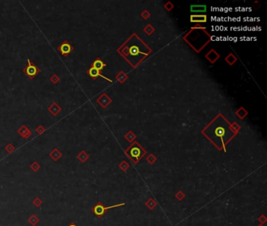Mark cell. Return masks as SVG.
I'll use <instances>...</instances> for the list:
<instances>
[{
  "instance_id": "cell-5",
  "label": "cell",
  "mask_w": 267,
  "mask_h": 226,
  "mask_svg": "<svg viewBox=\"0 0 267 226\" xmlns=\"http://www.w3.org/2000/svg\"><path fill=\"white\" fill-rule=\"evenodd\" d=\"M123 53L125 54V57L126 56H130V57H133V56H137L139 54H141L143 56H146L147 55L145 54L144 52L140 50V48L137 45H131V46H126L125 49L123 50Z\"/></svg>"
},
{
  "instance_id": "cell-15",
  "label": "cell",
  "mask_w": 267,
  "mask_h": 226,
  "mask_svg": "<svg viewBox=\"0 0 267 226\" xmlns=\"http://www.w3.org/2000/svg\"><path fill=\"white\" fill-rule=\"evenodd\" d=\"M191 12L194 13H204L206 12V6L205 5H194L191 6L190 7Z\"/></svg>"
},
{
  "instance_id": "cell-17",
  "label": "cell",
  "mask_w": 267,
  "mask_h": 226,
  "mask_svg": "<svg viewBox=\"0 0 267 226\" xmlns=\"http://www.w3.org/2000/svg\"><path fill=\"white\" fill-rule=\"evenodd\" d=\"M157 205V203L155 201V199H153V198H150L148 200L146 201L145 203V206H147V208L150 210H154L155 209V207Z\"/></svg>"
},
{
  "instance_id": "cell-28",
  "label": "cell",
  "mask_w": 267,
  "mask_h": 226,
  "mask_svg": "<svg viewBox=\"0 0 267 226\" xmlns=\"http://www.w3.org/2000/svg\"><path fill=\"white\" fill-rule=\"evenodd\" d=\"M67 226H78V225H76V224L74 223V222H71V223L69 225H67Z\"/></svg>"
},
{
  "instance_id": "cell-2",
  "label": "cell",
  "mask_w": 267,
  "mask_h": 226,
  "mask_svg": "<svg viewBox=\"0 0 267 226\" xmlns=\"http://www.w3.org/2000/svg\"><path fill=\"white\" fill-rule=\"evenodd\" d=\"M125 153L134 163H137L147 154V151L140 146L139 143L134 142L125 150Z\"/></svg>"
},
{
  "instance_id": "cell-7",
  "label": "cell",
  "mask_w": 267,
  "mask_h": 226,
  "mask_svg": "<svg viewBox=\"0 0 267 226\" xmlns=\"http://www.w3.org/2000/svg\"><path fill=\"white\" fill-rule=\"evenodd\" d=\"M17 133L24 139H27L29 138L32 134V132L31 131L29 128L27 127V126L22 125L20 126L18 130H17Z\"/></svg>"
},
{
  "instance_id": "cell-20",
  "label": "cell",
  "mask_w": 267,
  "mask_h": 226,
  "mask_svg": "<svg viewBox=\"0 0 267 226\" xmlns=\"http://www.w3.org/2000/svg\"><path fill=\"white\" fill-rule=\"evenodd\" d=\"M49 80H50V82H51L52 83L54 84V85H56V84H57L58 83H60V78L59 76H57L56 74H53V75L49 78Z\"/></svg>"
},
{
  "instance_id": "cell-29",
  "label": "cell",
  "mask_w": 267,
  "mask_h": 226,
  "mask_svg": "<svg viewBox=\"0 0 267 226\" xmlns=\"http://www.w3.org/2000/svg\"><path fill=\"white\" fill-rule=\"evenodd\" d=\"M258 226H264V225H262V224H260V225H258Z\"/></svg>"
},
{
  "instance_id": "cell-22",
  "label": "cell",
  "mask_w": 267,
  "mask_h": 226,
  "mask_svg": "<svg viewBox=\"0 0 267 226\" xmlns=\"http://www.w3.org/2000/svg\"><path fill=\"white\" fill-rule=\"evenodd\" d=\"M129 164L126 161H123L119 164V168H120L122 171H126L129 168Z\"/></svg>"
},
{
  "instance_id": "cell-26",
  "label": "cell",
  "mask_w": 267,
  "mask_h": 226,
  "mask_svg": "<svg viewBox=\"0 0 267 226\" xmlns=\"http://www.w3.org/2000/svg\"><path fill=\"white\" fill-rule=\"evenodd\" d=\"M125 138H126V140L129 141V142H132V141L134 140V138H135V135L132 133V132H129V133H128L126 135H125Z\"/></svg>"
},
{
  "instance_id": "cell-18",
  "label": "cell",
  "mask_w": 267,
  "mask_h": 226,
  "mask_svg": "<svg viewBox=\"0 0 267 226\" xmlns=\"http://www.w3.org/2000/svg\"><path fill=\"white\" fill-rule=\"evenodd\" d=\"M40 168H41V165L37 162V161H34L32 164L30 165V169L32 170V171H34V172L39 171L40 170Z\"/></svg>"
},
{
  "instance_id": "cell-16",
  "label": "cell",
  "mask_w": 267,
  "mask_h": 226,
  "mask_svg": "<svg viewBox=\"0 0 267 226\" xmlns=\"http://www.w3.org/2000/svg\"><path fill=\"white\" fill-rule=\"evenodd\" d=\"M27 221H28V223H29L31 225L35 226L37 225V224L39 223L40 219L39 217H37L35 214H33L27 218Z\"/></svg>"
},
{
  "instance_id": "cell-25",
  "label": "cell",
  "mask_w": 267,
  "mask_h": 226,
  "mask_svg": "<svg viewBox=\"0 0 267 226\" xmlns=\"http://www.w3.org/2000/svg\"><path fill=\"white\" fill-rule=\"evenodd\" d=\"M175 197L179 201H182L183 199L186 197V195L184 194L183 192H182V191H179V192H177L176 194L175 195Z\"/></svg>"
},
{
  "instance_id": "cell-11",
  "label": "cell",
  "mask_w": 267,
  "mask_h": 226,
  "mask_svg": "<svg viewBox=\"0 0 267 226\" xmlns=\"http://www.w3.org/2000/svg\"><path fill=\"white\" fill-rule=\"evenodd\" d=\"M49 156L53 161L56 162V161H58V160L61 159V157L63 156V153L57 148H54L51 151V153L49 154Z\"/></svg>"
},
{
  "instance_id": "cell-23",
  "label": "cell",
  "mask_w": 267,
  "mask_h": 226,
  "mask_svg": "<svg viewBox=\"0 0 267 226\" xmlns=\"http://www.w3.org/2000/svg\"><path fill=\"white\" fill-rule=\"evenodd\" d=\"M35 131L39 135H42V133H44L46 132V128L42 125H39L35 128Z\"/></svg>"
},
{
  "instance_id": "cell-24",
  "label": "cell",
  "mask_w": 267,
  "mask_h": 226,
  "mask_svg": "<svg viewBox=\"0 0 267 226\" xmlns=\"http://www.w3.org/2000/svg\"><path fill=\"white\" fill-rule=\"evenodd\" d=\"M147 161L149 162L150 164H153L154 162H155L157 161V158L155 157L153 154H150V155H148V157H147Z\"/></svg>"
},
{
  "instance_id": "cell-19",
  "label": "cell",
  "mask_w": 267,
  "mask_h": 226,
  "mask_svg": "<svg viewBox=\"0 0 267 226\" xmlns=\"http://www.w3.org/2000/svg\"><path fill=\"white\" fill-rule=\"evenodd\" d=\"M4 149H5V151L6 153L10 154V153H12L14 152L15 149H16V148H15V146L13 145L12 143H9V144H7V145H6L5 148H4Z\"/></svg>"
},
{
  "instance_id": "cell-8",
  "label": "cell",
  "mask_w": 267,
  "mask_h": 226,
  "mask_svg": "<svg viewBox=\"0 0 267 226\" xmlns=\"http://www.w3.org/2000/svg\"><path fill=\"white\" fill-rule=\"evenodd\" d=\"M87 74H88L89 76H90L93 79H96L97 77L100 76V77H102V78H103V79H105L106 80L109 81L110 83H112L113 82L111 79H108V78L105 77L104 76H103V75L100 73V71H98L97 69H94V68H92V67H91L90 69H89L88 71H87Z\"/></svg>"
},
{
  "instance_id": "cell-14",
  "label": "cell",
  "mask_w": 267,
  "mask_h": 226,
  "mask_svg": "<svg viewBox=\"0 0 267 226\" xmlns=\"http://www.w3.org/2000/svg\"><path fill=\"white\" fill-rule=\"evenodd\" d=\"M76 157H77V159H78L80 162H82V163H85V162L89 159V155L86 153V151L82 150V151H81V152L77 155Z\"/></svg>"
},
{
  "instance_id": "cell-6",
  "label": "cell",
  "mask_w": 267,
  "mask_h": 226,
  "mask_svg": "<svg viewBox=\"0 0 267 226\" xmlns=\"http://www.w3.org/2000/svg\"><path fill=\"white\" fill-rule=\"evenodd\" d=\"M57 50L64 56H67L74 50L73 46L67 40H64L59 47H57Z\"/></svg>"
},
{
  "instance_id": "cell-3",
  "label": "cell",
  "mask_w": 267,
  "mask_h": 226,
  "mask_svg": "<svg viewBox=\"0 0 267 226\" xmlns=\"http://www.w3.org/2000/svg\"><path fill=\"white\" fill-rule=\"evenodd\" d=\"M125 203H122L115 204V205H112V206H105L101 202H98V203H96V204L95 206H93V207H92L91 211L93 212V214H95L98 218H101L107 213V211H108V210L112 209V208H115V207H120V206H125Z\"/></svg>"
},
{
  "instance_id": "cell-1",
  "label": "cell",
  "mask_w": 267,
  "mask_h": 226,
  "mask_svg": "<svg viewBox=\"0 0 267 226\" xmlns=\"http://www.w3.org/2000/svg\"><path fill=\"white\" fill-rule=\"evenodd\" d=\"M220 117V119L219 116L216 117L215 120L202 131V133L219 151L223 150L226 152V146L237 133V130L233 129L224 117L221 116Z\"/></svg>"
},
{
  "instance_id": "cell-12",
  "label": "cell",
  "mask_w": 267,
  "mask_h": 226,
  "mask_svg": "<svg viewBox=\"0 0 267 226\" xmlns=\"http://www.w3.org/2000/svg\"><path fill=\"white\" fill-rule=\"evenodd\" d=\"M91 67H92V68H94V69H97L98 71H100L103 70L104 67H106V64L103 63V61L100 59V58L97 57V58H96V59L95 60L93 63H92V64H91Z\"/></svg>"
},
{
  "instance_id": "cell-13",
  "label": "cell",
  "mask_w": 267,
  "mask_h": 226,
  "mask_svg": "<svg viewBox=\"0 0 267 226\" xmlns=\"http://www.w3.org/2000/svg\"><path fill=\"white\" fill-rule=\"evenodd\" d=\"M190 21L195 23L206 22L207 21V16L206 15H191L190 16Z\"/></svg>"
},
{
  "instance_id": "cell-4",
  "label": "cell",
  "mask_w": 267,
  "mask_h": 226,
  "mask_svg": "<svg viewBox=\"0 0 267 226\" xmlns=\"http://www.w3.org/2000/svg\"><path fill=\"white\" fill-rule=\"evenodd\" d=\"M41 71V69L34 64V62L31 61L29 59H27V65L23 69V72L27 76L29 79H33Z\"/></svg>"
},
{
  "instance_id": "cell-27",
  "label": "cell",
  "mask_w": 267,
  "mask_h": 226,
  "mask_svg": "<svg viewBox=\"0 0 267 226\" xmlns=\"http://www.w3.org/2000/svg\"><path fill=\"white\" fill-rule=\"evenodd\" d=\"M258 221H259V222H260V223H261V224H264V223H266V221H267L266 217L265 216L264 214H262V215H261V216H260L259 218H258Z\"/></svg>"
},
{
  "instance_id": "cell-21",
  "label": "cell",
  "mask_w": 267,
  "mask_h": 226,
  "mask_svg": "<svg viewBox=\"0 0 267 226\" xmlns=\"http://www.w3.org/2000/svg\"><path fill=\"white\" fill-rule=\"evenodd\" d=\"M32 203H33V205H34L35 207H40V206L42 205V203H43V201L40 199L39 197H36V198H34V200L32 201Z\"/></svg>"
},
{
  "instance_id": "cell-10",
  "label": "cell",
  "mask_w": 267,
  "mask_h": 226,
  "mask_svg": "<svg viewBox=\"0 0 267 226\" xmlns=\"http://www.w3.org/2000/svg\"><path fill=\"white\" fill-rule=\"evenodd\" d=\"M48 111H49V112L53 115V116H56L58 114H59L60 112H61L62 108L61 107L58 105V104L56 103V102H53V103L50 105L48 107Z\"/></svg>"
},
{
  "instance_id": "cell-9",
  "label": "cell",
  "mask_w": 267,
  "mask_h": 226,
  "mask_svg": "<svg viewBox=\"0 0 267 226\" xmlns=\"http://www.w3.org/2000/svg\"><path fill=\"white\" fill-rule=\"evenodd\" d=\"M96 102L100 105L103 108H105L108 107V105L111 102V99L106 94V93H102L100 96L99 97Z\"/></svg>"
}]
</instances>
